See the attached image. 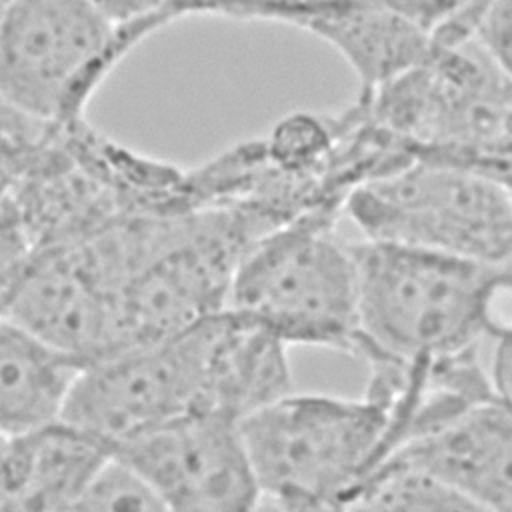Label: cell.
Returning <instances> with one entry per match:
<instances>
[{
	"label": "cell",
	"instance_id": "1",
	"mask_svg": "<svg viewBox=\"0 0 512 512\" xmlns=\"http://www.w3.org/2000/svg\"><path fill=\"white\" fill-rule=\"evenodd\" d=\"M352 252L360 356L426 364L474 350L496 266L368 240Z\"/></svg>",
	"mask_w": 512,
	"mask_h": 512
},
{
	"label": "cell",
	"instance_id": "2",
	"mask_svg": "<svg viewBox=\"0 0 512 512\" xmlns=\"http://www.w3.org/2000/svg\"><path fill=\"white\" fill-rule=\"evenodd\" d=\"M238 424L262 494L280 500L350 510L388 458L390 416L366 394L288 392Z\"/></svg>",
	"mask_w": 512,
	"mask_h": 512
},
{
	"label": "cell",
	"instance_id": "3",
	"mask_svg": "<svg viewBox=\"0 0 512 512\" xmlns=\"http://www.w3.org/2000/svg\"><path fill=\"white\" fill-rule=\"evenodd\" d=\"M334 218L306 214L258 236L236 264L226 308L258 320L288 346L358 354L356 262Z\"/></svg>",
	"mask_w": 512,
	"mask_h": 512
},
{
	"label": "cell",
	"instance_id": "4",
	"mask_svg": "<svg viewBox=\"0 0 512 512\" xmlns=\"http://www.w3.org/2000/svg\"><path fill=\"white\" fill-rule=\"evenodd\" d=\"M342 210L368 242L484 266L512 260V192L470 168L416 158L358 186Z\"/></svg>",
	"mask_w": 512,
	"mask_h": 512
},
{
	"label": "cell",
	"instance_id": "5",
	"mask_svg": "<svg viewBox=\"0 0 512 512\" xmlns=\"http://www.w3.org/2000/svg\"><path fill=\"white\" fill-rule=\"evenodd\" d=\"M116 28L88 0H10L0 14V104L46 126L84 120L120 62Z\"/></svg>",
	"mask_w": 512,
	"mask_h": 512
},
{
	"label": "cell",
	"instance_id": "6",
	"mask_svg": "<svg viewBox=\"0 0 512 512\" xmlns=\"http://www.w3.org/2000/svg\"><path fill=\"white\" fill-rule=\"evenodd\" d=\"M192 414H210L206 318L172 338L86 364L60 420L112 450Z\"/></svg>",
	"mask_w": 512,
	"mask_h": 512
},
{
	"label": "cell",
	"instance_id": "7",
	"mask_svg": "<svg viewBox=\"0 0 512 512\" xmlns=\"http://www.w3.org/2000/svg\"><path fill=\"white\" fill-rule=\"evenodd\" d=\"M170 512H256L262 488L238 420L192 414L110 450Z\"/></svg>",
	"mask_w": 512,
	"mask_h": 512
},
{
	"label": "cell",
	"instance_id": "8",
	"mask_svg": "<svg viewBox=\"0 0 512 512\" xmlns=\"http://www.w3.org/2000/svg\"><path fill=\"white\" fill-rule=\"evenodd\" d=\"M116 284L88 238L34 254L4 314L84 366L116 352Z\"/></svg>",
	"mask_w": 512,
	"mask_h": 512
},
{
	"label": "cell",
	"instance_id": "9",
	"mask_svg": "<svg viewBox=\"0 0 512 512\" xmlns=\"http://www.w3.org/2000/svg\"><path fill=\"white\" fill-rule=\"evenodd\" d=\"M386 464L432 474L490 512H512V408L496 394L482 398L402 446Z\"/></svg>",
	"mask_w": 512,
	"mask_h": 512
},
{
	"label": "cell",
	"instance_id": "10",
	"mask_svg": "<svg viewBox=\"0 0 512 512\" xmlns=\"http://www.w3.org/2000/svg\"><path fill=\"white\" fill-rule=\"evenodd\" d=\"M110 454L62 420L12 436L0 452V512H70Z\"/></svg>",
	"mask_w": 512,
	"mask_h": 512
},
{
	"label": "cell",
	"instance_id": "11",
	"mask_svg": "<svg viewBox=\"0 0 512 512\" xmlns=\"http://www.w3.org/2000/svg\"><path fill=\"white\" fill-rule=\"evenodd\" d=\"M330 48L358 78L360 96L420 66L438 42L376 0H322L296 26Z\"/></svg>",
	"mask_w": 512,
	"mask_h": 512
},
{
	"label": "cell",
	"instance_id": "12",
	"mask_svg": "<svg viewBox=\"0 0 512 512\" xmlns=\"http://www.w3.org/2000/svg\"><path fill=\"white\" fill-rule=\"evenodd\" d=\"M208 412L242 420L292 392L284 344L258 320L224 308L206 318Z\"/></svg>",
	"mask_w": 512,
	"mask_h": 512
},
{
	"label": "cell",
	"instance_id": "13",
	"mask_svg": "<svg viewBox=\"0 0 512 512\" xmlns=\"http://www.w3.org/2000/svg\"><path fill=\"white\" fill-rule=\"evenodd\" d=\"M82 368L0 314V432L18 436L58 422Z\"/></svg>",
	"mask_w": 512,
	"mask_h": 512
},
{
	"label": "cell",
	"instance_id": "14",
	"mask_svg": "<svg viewBox=\"0 0 512 512\" xmlns=\"http://www.w3.org/2000/svg\"><path fill=\"white\" fill-rule=\"evenodd\" d=\"M350 512H490L450 484L418 468L386 464L354 498Z\"/></svg>",
	"mask_w": 512,
	"mask_h": 512
},
{
	"label": "cell",
	"instance_id": "15",
	"mask_svg": "<svg viewBox=\"0 0 512 512\" xmlns=\"http://www.w3.org/2000/svg\"><path fill=\"white\" fill-rule=\"evenodd\" d=\"M318 2L322 0H166V4L150 18L136 26L120 28V32L124 40L134 48L148 34L188 16L264 20L296 28Z\"/></svg>",
	"mask_w": 512,
	"mask_h": 512
},
{
	"label": "cell",
	"instance_id": "16",
	"mask_svg": "<svg viewBox=\"0 0 512 512\" xmlns=\"http://www.w3.org/2000/svg\"><path fill=\"white\" fill-rule=\"evenodd\" d=\"M70 512H170V508L138 472L110 454Z\"/></svg>",
	"mask_w": 512,
	"mask_h": 512
},
{
	"label": "cell",
	"instance_id": "17",
	"mask_svg": "<svg viewBox=\"0 0 512 512\" xmlns=\"http://www.w3.org/2000/svg\"><path fill=\"white\" fill-rule=\"evenodd\" d=\"M468 38L512 82V0H480L444 44Z\"/></svg>",
	"mask_w": 512,
	"mask_h": 512
},
{
	"label": "cell",
	"instance_id": "18",
	"mask_svg": "<svg viewBox=\"0 0 512 512\" xmlns=\"http://www.w3.org/2000/svg\"><path fill=\"white\" fill-rule=\"evenodd\" d=\"M8 184L0 186V314L36 254Z\"/></svg>",
	"mask_w": 512,
	"mask_h": 512
},
{
	"label": "cell",
	"instance_id": "19",
	"mask_svg": "<svg viewBox=\"0 0 512 512\" xmlns=\"http://www.w3.org/2000/svg\"><path fill=\"white\" fill-rule=\"evenodd\" d=\"M412 24L432 34L438 42L448 40L470 16L480 0H376Z\"/></svg>",
	"mask_w": 512,
	"mask_h": 512
},
{
	"label": "cell",
	"instance_id": "20",
	"mask_svg": "<svg viewBox=\"0 0 512 512\" xmlns=\"http://www.w3.org/2000/svg\"><path fill=\"white\" fill-rule=\"evenodd\" d=\"M46 130V124L32 122L6 106L0 108V186L12 180L26 150L34 146Z\"/></svg>",
	"mask_w": 512,
	"mask_h": 512
},
{
	"label": "cell",
	"instance_id": "21",
	"mask_svg": "<svg viewBox=\"0 0 512 512\" xmlns=\"http://www.w3.org/2000/svg\"><path fill=\"white\" fill-rule=\"evenodd\" d=\"M488 376L494 394L512 408V332L496 338Z\"/></svg>",
	"mask_w": 512,
	"mask_h": 512
},
{
	"label": "cell",
	"instance_id": "22",
	"mask_svg": "<svg viewBox=\"0 0 512 512\" xmlns=\"http://www.w3.org/2000/svg\"><path fill=\"white\" fill-rule=\"evenodd\" d=\"M104 16H108L116 26H132L140 22L146 14L138 0H88Z\"/></svg>",
	"mask_w": 512,
	"mask_h": 512
},
{
	"label": "cell",
	"instance_id": "23",
	"mask_svg": "<svg viewBox=\"0 0 512 512\" xmlns=\"http://www.w3.org/2000/svg\"><path fill=\"white\" fill-rule=\"evenodd\" d=\"M10 4V0H0V14L4 12V8Z\"/></svg>",
	"mask_w": 512,
	"mask_h": 512
},
{
	"label": "cell",
	"instance_id": "24",
	"mask_svg": "<svg viewBox=\"0 0 512 512\" xmlns=\"http://www.w3.org/2000/svg\"><path fill=\"white\" fill-rule=\"evenodd\" d=\"M504 266H508V268H510V270H512V260H510V262H506V264H504Z\"/></svg>",
	"mask_w": 512,
	"mask_h": 512
}]
</instances>
